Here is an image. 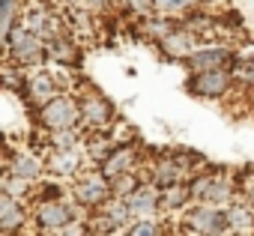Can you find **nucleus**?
<instances>
[{
	"instance_id": "obj_1",
	"label": "nucleus",
	"mask_w": 254,
	"mask_h": 236,
	"mask_svg": "<svg viewBox=\"0 0 254 236\" xmlns=\"http://www.w3.org/2000/svg\"><path fill=\"white\" fill-rule=\"evenodd\" d=\"M3 48H6V63L15 69H36L48 60V42L42 36H36L21 18L3 36Z\"/></svg>"
},
{
	"instance_id": "obj_2",
	"label": "nucleus",
	"mask_w": 254,
	"mask_h": 236,
	"mask_svg": "<svg viewBox=\"0 0 254 236\" xmlns=\"http://www.w3.org/2000/svg\"><path fill=\"white\" fill-rule=\"evenodd\" d=\"M180 230L186 236H227L230 233V221H227V209L224 206H212V203H191L183 209L180 218Z\"/></svg>"
},
{
	"instance_id": "obj_3",
	"label": "nucleus",
	"mask_w": 254,
	"mask_h": 236,
	"mask_svg": "<svg viewBox=\"0 0 254 236\" xmlns=\"http://www.w3.org/2000/svg\"><path fill=\"white\" fill-rule=\"evenodd\" d=\"M191 185V194L197 203H212V206H233L236 203V188L239 182H233L224 171H203V174H194L189 179Z\"/></svg>"
},
{
	"instance_id": "obj_4",
	"label": "nucleus",
	"mask_w": 254,
	"mask_h": 236,
	"mask_svg": "<svg viewBox=\"0 0 254 236\" xmlns=\"http://www.w3.org/2000/svg\"><path fill=\"white\" fill-rule=\"evenodd\" d=\"M36 123L45 132H60V129H81V105L78 93H60L42 108H36Z\"/></svg>"
},
{
	"instance_id": "obj_5",
	"label": "nucleus",
	"mask_w": 254,
	"mask_h": 236,
	"mask_svg": "<svg viewBox=\"0 0 254 236\" xmlns=\"http://www.w3.org/2000/svg\"><path fill=\"white\" fill-rule=\"evenodd\" d=\"M114 197L111 191V179L102 174V168H84L75 179H72V200L81 209H99Z\"/></svg>"
},
{
	"instance_id": "obj_6",
	"label": "nucleus",
	"mask_w": 254,
	"mask_h": 236,
	"mask_svg": "<svg viewBox=\"0 0 254 236\" xmlns=\"http://www.w3.org/2000/svg\"><path fill=\"white\" fill-rule=\"evenodd\" d=\"M81 215H78V203L69 200V197H60V200H45V203H36L33 209V224L39 230V236H57L63 227L75 224Z\"/></svg>"
},
{
	"instance_id": "obj_7",
	"label": "nucleus",
	"mask_w": 254,
	"mask_h": 236,
	"mask_svg": "<svg viewBox=\"0 0 254 236\" xmlns=\"http://www.w3.org/2000/svg\"><path fill=\"white\" fill-rule=\"evenodd\" d=\"M239 54L233 51V45L227 42H209V45H200L194 54H189L183 60V66L194 75V72H209V69H233L239 66Z\"/></svg>"
},
{
	"instance_id": "obj_8",
	"label": "nucleus",
	"mask_w": 254,
	"mask_h": 236,
	"mask_svg": "<svg viewBox=\"0 0 254 236\" xmlns=\"http://www.w3.org/2000/svg\"><path fill=\"white\" fill-rule=\"evenodd\" d=\"M78 105H81V129L84 132H111L117 126L114 105L99 90L78 93Z\"/></svg>"
},
{
	"instance_id": "obj_9",
	"label": "nucleus",
	"mask_w": 254,
	"mask_h": 236,
	"mask_svg": "<svg viewBox=\"0 0 254 236\" xmlns=\"http://www.w3.org/2000/svg\"><path fill=\"white\" fill-rule=\"evenodd\" d=\"M236 87V75L233 69H209V72H194L186 81V90L194 99H224L230 90Z\"/></svg>"
},
{
	"instance_id": "obj_10",
	"label": "nucleus",
	"mask_w": 254,
	"mask_h": 236,
	"mask_svg": "<svg viewBox=\"0 0 254 236\" xmlns=\"http://www.w3.org/2000/svg\"><path fill=\"white\" fill-rule=\"evenodd\" d=\"M42 159H45V171H48V174L66 177V179H75V177L84 171V165L90 162L84 144H81V147H72V150H48Z\"/></svg>"
},
{
	"instance_id": "obj_11",
	"label": "nucleus",
	"mask_w": 254,
	"mask_h": 236,
	"mask_svg": "<svg viewBox=\"0 0 254 236\" xmlns=\"http://www.w3.org/2000/svg\"><path fill=\"white\" fill-rule=\"evenodd\" d=\"M200 45H203V39H200L194 30H189L183 21H177L174 33H171L168 39H162V42H159V51H162L171 63H183V60H186L189 54H194Z\"/></svg>"
},
{
	"instance_id": "obj_12",
	"label": "nucleus",
	"mask_w": 254,
	"mask_h": 236,
	"mask_svg": "<svg viewBox=\"0 0 254 236\" xmlns=\"http://www.w3.org/2000/svg\"><path fill=\"white\" fill-rule=\"evenodd\" d=\"M138 159H141V150H138L135 141H129V144H117V147L111 150V156H108L99 168H102V174H105L108 179H117V177H123V174L138 171Z\"/></svg>"
},
{
	"instance_id": "obj_13",
	"label": "nucleus",
	"mask_w": 254,
	"mask_h": 236,
	"mask_svg": "<svg viewBox=\"0 0 254 236\" xmlns=\"http://www.w3.org/2000/svg\"><path fill=\"white\" fill-rule=\"evenodd\" d=\"M30 218L33 215L27 209V200H15L9 194H0V233L3 236H18Z\"/></svg>"
},
{
	"instance_id": "obj_14",
	"label": "nucleus",
	"mask_w": 254,
	"mask_h": 236,
	"mask_svg": "<svg viewBox=\"0 0 254 236\" xmlns=\"http://www.w3.org/2000/svg\"><path fill=\"white\" fill-rule=\"evenodd\" d=\"M21 21H24L36 36H42L45 42H51V39H57L60 33H66V27L60 24V18H57L54 12H48V6H27V9H21Z\"/></svg>"
},
{
	"instance_id": "obj_15",
	"label": "nucleus",
	"mask_w": 254,
	"mask_h": 236,
	"mask_svg": "<svg viewBox=\"0 0 254 236\" xmlns=\"http://www.w3.org/2000/svg\"><path fill=\"white\" fill-rule=\"evenodd\" d=\"M6 171L27 179V182H39L42 174H45V159L33 150H18V153L6 156Z\"/></svg>"
},
{
	"instance_id": "obj_16",
	"label": "nucleus",
	"mask_w": 254,
	"mask_h": 236,
	"mask_svg": "<svg viewBox=\"0 0 254 236\" xmlns=\"http://www.w3.org/2000/svg\"><path fill=\"white\" fill-rule=\"evenodd\" d=\"M126 203H129V209H132V218L135 221H141V218H153V215H159L162 212V191L147 179L132 197H126Z\"/></svg>"
},
{
	"instance_id": "obj_17",
	"label": "nucleus",
	"mask_w": 254,
	"mask_h": 236,
	"mask_svg": "<svg viewBox=\"0 0 254 236\" xmlns=\"http://www.w3.org/2000/svg\"><path fill=\"white\" fill-rule=\"evenodd\" d=\"M78 45H75V39L69 36V33H60L57 39H51L48 42V63H54V66H78Z\"/></svg>"
},
{
	"instance_id": "obj_18",
	"label": "nucleus",
	"mask_w": 254,
	"mask_h": 236,
	"mask_svg": "<svg viewBox=\"0 0 254 236\" xmlns=\"http://www.w3.org/2000/svg\"><path fill=\"white\" fill-rule=\"evenodd\" d=\"M191 200H194V194H191L189 182H177V185L162 188V212H183Z\"/></svg>"
},
{
	"instance_id": "obj_19",
	"label": "nucleus",
	"mask_w": 254,
	"mask_h": 236,
	"mask_svg": "<svg viewBox=\"0 0 254 236\" xmlns=\"http://www.w3.org/2000/svg\"><path fill=\"white\" fill-rule=\"evenodd\" d=\"M227 221H230V233H236V236H248V233H254V206H248L245 200L239 203H233V206H227Z\"/></svg>"
},
{
	"instance_id": "obj_20",
	"label": "nucleus",
	"mask_w": 254,
	"mask_h": 236,
	"mask_svg": "<svg viewBox=\"0 0 254 236\" xmlns=\"http://www.w3.org/2000/svg\"><path fill=\"white\" fill-rule=\"evenodd\" d=\"M156 3V12L159 15H168V18H186L197 9H203L206 0H153Z\"/></svg>"
},
{
	"instance_id": "obj_21",
	"label": "nucleus",
	"mask_w": 254,
	"mask_h": 236,
	"mask_svg": "<svg viewBox=\"0 0 254 236\" xmlns=\"http://www.w3.org/2000/svg\"><path fill=\"white\" fill-rule=\"evenodd\" d=\"M33 185L36 182H27V179H21V177H15V174H3V185H0V194H9V197H15V200H30L33 197Z\"/></svg>"
},
{
	"instance_id": "obj_22",
	"label": "nucleus",
	"mask_w": 254,
	"mask_h": 236,
	"mask_svg": "<svg viewBox=\"0 0 254 236\" xmlns=\"http://www.w3.org/2000/svg\"><path fill=\"white\" fill-rule=\"evenodd\" d=\"M147 179L138 174V171H132V174H123V177H117V179H111V191H114V197H132L141 185H144Z\"/></svg>"
},
{
	"instance_id": "obj_23",
	"label": "nucleus",
	"mask_w": 254,
	"mask_h": 236,
	"mask_svg": "<svg viewBox=\"0 0 254 236\" xmlns=\"http://www.w3.org/2000/svg\"><path fill=\"white\" fill-rule=\"evenodd\" d=\"M123 236H165V230L156 218H141V221H132L126 227Z\"/></svg>"
},
{
	"instance_id": "obj_24",
	"label": "nucleus",
	"mask_w": 254,
	"mask_h": 236,
	"mask_svg": "<svg viewBox=\"0 0 254 236\" xmlns=\"http://www.w3.org/2000/svg\"><path fill=\"white\" fill-rule=\"evenodd\" d=\"M233 75H236V84H242V87H248V90L254 93V54L242 57Z\"/></svg>"
},
{
	"instance_id": "obj_25",
	"label": "nucleus",
	"mask_w": 254,
	"mask_h": 236,
	"mask_svg": "<svg viewBox=\"0 0 254 236\" xmlns=\"http://www.w3.org/2000/svg\"><path fill=\"white\" fill-rule=\"evenodd\" d=\"M57 236H90V224L84 221V218H78L75 224H69V227H63Z\"/></svg>"
},
{
	"instance_id": "obj_26",
	"label": "nucleus",
	"mask_w": 254,
	"mask_h": 236,
	"mask_svg": "<svg viewBox=\"0 0 254 236\" xmlns=\"http://www.w3.org/2000/svg\"><path fill=\"white\" fill-rule=\"evenodd\" d=\"M233 236H236V233H233Z\"/></svg>"
}]
</instances>
